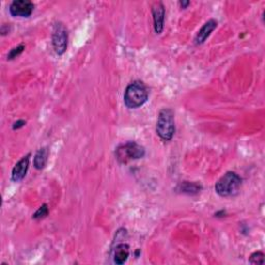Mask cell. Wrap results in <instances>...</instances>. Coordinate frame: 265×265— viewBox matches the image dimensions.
Listing matches in <instances>:
<instances>
[{"instance_id":"obj_15","label":"cell","mask_w":265,"mask_h":265,"mask_svg":"<svg viewBox=\"0 0 265 265\" xmlns=\"http://www.w3.org/2000/svg\"><path fill=\"white\" fill-rule=\"evenodd\" d=\"M25 47H24V45H20V46L16 47V48H14L10 51L9 53V55H7V59H14V58H16L17 56H19L22 52L24 51Z\"/></svg>"},{"instance_id":"obj_16","label":"cell","mask_w":265,"mask_h":265,"mask_svg":"<svg viewBox=\"0 0 265 265\" xmlns=\"http://www.w3.org/2000/svg\"><path fill=\"white\" fill-rule=\"evenodd\" d=\"M25 125H26V121L25 120H22V119L18 120V121H16V123L14 124L13 130H18V128H20V127H23Z\"/></svg>"},{"instance_id":"obj_17","label":"cell","mask_w":265,"mask_h":265,"mask_svg":"<svg viewBox=\"0 0 265 265\" xmlns=\"http://www.w3.org/2000/svg\"><path fill=\"white\" fill-rule=\"evenodd\" d=\"M179 4L181 5V7H183V9H185V7H187L188 4H190V1H180Z\"/></svg>"},{"instance_id":"obj_9","label":"cell","mask_w":265,"mask_h":265,"mask_svg":"<svg viewBox=\"0 0 265 265\" xmlns=\"http://www.w3.org/2000/svg\"><path fill=\"white\" fill-rule=\"evenodd\" d=\"M217 24H218L217 21L214 19L207 21L206 23L204 24L202 26V28L199 30V32L197 33V35L195 37V44L200 45V44H203L204 42H205L207 37L210 35V33L216 29Z\"/></svg>"},{"instance_id":"obj_12","label":"cell","mask_w":265,"mask_h":265,"mask_svg":"<svg viewBox=\"0 0 265 265\" xmlns=\"http://www.w3.org/2000/svg\"><path fill=\"white\" fill-rule=\"evenodd\" d=\"M181 191L184 193L187 194H193V193H198L200 192V186L196 185V184H191V183H184L181 185Z\"/></svg>"},{"instance_id":"obj_14","label":"cell","mask_w":265,"mask_h":265,"mask_svg":"<svg viewBox=\"0 0 265 265\" xmlns=\"http://www.w3.org/2000/svg\"><path fill=\"white\" fill-rule=\"evenodd\" d=\"M48 213H49V208H48V205L47 204H44V205H42L39 210L36 211V213L33 215V218L34 219H41V218H44L46 216H48Z\"/></svg>"},{"instance_id":"obj_11","label":"cell","mask_w":265,"mask_h":265,"mask_svg":"<svg viewBox=\"0 0 265 265\" xmlns=\"http://www.w3.org/2000/svg\"><path fill=\"white\" fill-rule=\"evenodd\" d=\"M49 156V149L47 147H43L39 151H37L34 156V167L36 169H43L47 164Z\"/></svg>"},{"instance_id":"obj_2","label":"cell","mask_w":265,"mask_h":265,"mask_svg":"<svg viewBox=\"0 0 265 265\" xmlns=\"http://www.w3.org/2000/svg\"><path fill=\"white\" fill-rule=\"evenodd\" d=\"M241 178L235 172H227L216 184L215 190L221 197H232L238 194L241 187Z\"/></svg>"},{"instance_id":"obj_6","label":"cell","mask_w":265,"mask_h":265,"mask_svg":"<svg viewBox=\"0 0 265 265\" xmlns=\"http://www.w3.org/2000/svg\"><path fill=\"white\" fill-rule=\"evenodd\" d=\"M34 10V4L29 0H15L10 5V13L14 17L28 18Z\"/></svg>"},{"instance_id":"obj_3","label":"cell","mask_w":265,"mask_h":265,"mask_svg":"<svg viewBox=\"0 0 265 265\" xmlns=\"http://www.w3.org/2000/svg\"><path fill=\"white\" fill-rule=\"evenodd\" d=\"M156 133L164 141H170L175 133V121L174 113L171 109L161 110L156 123Z\"/></svg>"},{"instance_id":"obj_4","label":"cell","mask_w":265,"mask_h":265,"mask_svg":"<svg viewBox=\"0 0 265 265\" xmlns=\"http://www.w3.org/2000/svg\"><path fill=\"white\" fill-rule=\"evenodd\" d=\"M117 161L121 164H126L128 161L138 160L145 156V149L135 142H127L117 147L115 151Z\"/></svg>"},{"instance_id":"obj_5","label":"cell","mask_w":265,"mask_h":265,"mask_svg":"<svg viewBox=\"0 0 265 265\" xmlns=\"http://www.w3.org/2000/svg\"><path fill=\"white\" fill-rule=\"evenodd\" d=\"M67 40H69V34H67V30L65 26L62 23L58 22V23L54 25V29H53L52 34V44L56 54L62 55L66 51Z\"/></svg>"},{"instance_id":"obj_10","label":"cell","mask_w":265,"mask_h":265,"mask_svg":"<svg viewBox=\"0 0 265 265\" xmlns=\"http://www.w3.org/2000/svg\"><path fill=\"white\" fill-rule=\"evenodd\" d=\"M130 255V247L126 244H120L114 249V262L118 265L124 264Z\"/></svg>"},{"instance_id":"obj_7","label":"cell","mask_w":265,"mask_h":265,"mask_svg":"<svg viewBox=\"0 0 265 265\" xmlns=\"http://www.w3.org/2000/svg\"><path fill=\"white\" fill-rule=\"evenodd\" d=\"M153 16H154V26L156 33L160 34L164 28L165 21V7L162 2L155 3L153 6Z\"/></svg>"},{"instance_id":"obj_8","label":"cell","mask_w":265,"mask_h":265,"mask_svg":"<svg viewBox=\"0 0 265 265\" xmlns=\"http://www.w3.org/2000/svg\"><path fill=\"white\" fill-rule=\"evenodd\" d=\"M29 156L30 155H27L15 165L12 172V179L15 183H19V181H21L26 176V173L29 167Z\"/></svg>"},{"instance_id":"obj_1","label":"cell","mask_w":265,"mask_h":265,"mask_svg":"<svg viewBox=\"0 0 265 265\" xmlns=\"http://www.w3.org/2000/svg\"><path fill=\"white\" fill-rule=\"evenodd\" d=\"M148 98L146 85L141 81H135L128 85L125 92L124 101L127 108L137 109L144 105Z\"/></svg>"},{"instance_id":"obj_13","label":"cell","mask_w":265,"mask_h":265,"mask_svg":"<svg viewBox=\"0 0 265 265\" xmlns=\"http://www.w3.org/2000/svg\"><path fill=\"white\" fill-rule=\"evenodd\" d=\"M249 263L252 264H260L264 263V254L262 252H255L249 257Z\"/></svg>"}]
</instances>
